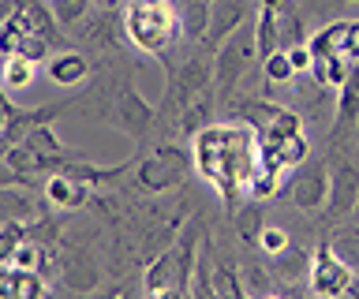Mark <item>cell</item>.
<instances>
[{
	"label": "cell",
	"mask_w": 359,
	"mask_h": 299,
	"mask_svg": "<svg viewBox=\"0 0 359 299\" xmlns=\"http://www.w3.org/2000/svg\"><path fill=\"white\" fill-rule=\"evenodd\" d=\"M64 172H67V176H75V180H83V183H90V187H97V183L120 180V176H123V165H116V169H97V165L67 161V165H64Z\"/></svg>",
	"instance_id": "26"
},
{
	"label": "cell",
	"mask_w": 359,
	"mask_h": 299,
	"mask_svg": "<svg viewBox=\"0 0 359 299\" xmlns=\"http://www.w3.org/2000/svg\"><path fill=\"white\" fill-rule=\"evenodd\" d=\"M11 116H15V109H11V102H8V94L0 90V131H4V127L11 124Z\"/></svg>",
	"instance_id": "39"
},
{
	"label": "cell",
	"mask_w": 359,
	"mask_h": 299,
	"mask_svg": "<svg viewBox=\"0 0 359 299\" xmlns=\"http://www.w3.org/2000/svg\"><path fill=\"white\" fill-rule=\"evenodd\" d=\"M128 4H150V0H128Z\"/></svg>",
	"instance_id": "42"
},
{
	"label": "cell",
	"mask_w": 359,
	"mask_h": 299,
	"mask_svg": "<svg viewBox=\"0 0 359 299\" xmlns=\"http://www.w3.org/2000/svg\"><path fill=\"white\" fill-rule=\"evenodd\" d=\"M213 113H217V102H213V94L210 90H202L195 102H191L184 113H180V135H187V139H195L202 127H210L213 124Z\"/></svg>",
	"instance_id": "14"
},
{
	"label": "cell",
	"mask_w": 359,
	"mask_h": 299,
	"mask_svg": "<svg viewBox=\"0 0 359 299\" xmlns=\"http://www.w3.org/2000/svg\"><path fill=\"white\" fill-rule=\"evenodd\" d=\"M341 38H344V19H341V23H330V27L314 30V34L307 38L314 60H318V57H341Z\"/></svg>",
	"instance_id": "23"
},
{
	"label": "cell",
	"mask_w": 359,
	"mask_h": 299,
	"mask_svg": "<svg viewBox=\"0 0 359 299\" xmlns=\"http://www.w3.org/2000/svg\"><path fill=\"white\" fill-rule=\"evenodd\" d=\"M262 228H266L262 209H255V206L240 209V239L243 243H258V232H262Z\"/></svg>",
	"instance_id": "36"
},
{
	"label": "cell",
	"mask_w": 359,
	"mask_h": 299,
	"mask_svg": "<svg viewBox=\"0 0 359 299\" xmlns=\"http://www.w3.org/2000/svg\"><path fill=\"white\" fill-rule=\"evenodd\" d=\"M53 4V15L60 19V27H79L90 19V4L94 0H49Z\"/></svg>",
	"instance_id": "28"
},
{
	"label": "cell",
	"mask_w": 359,
	"mask_h": 299,
	"mask_svg": "<svg viewBox=\"0 0 359 299\" xmlns=\"http://www.w3.org/2000/svg\"><path fill=\"white\" fill-rule=\"evenodd\" d=\"M221 0H187L184 8V34L187 38H206L210 34V23H213V8Z\"/></svg>",
	"instance_id": "19"
},
{
	"label": "cell",
	"mask_w": 359,
	"mask_h": 299,
	"mask_svg": "<svg viewBox=\"0 0 359 299\" xmlns=\"http://www.w3.org/2000/svg\"><path fill=\"white\" fill-rule=\"evenodd\" d=\"M45 198L60 209H83L86 198H90V183L75 180V176H67V172H53L49 180H45Z\"/></svg>",
	"instance_id": "11"
},
{
	"label": "cell",
	"mask_w": 359,
	"mask_h": 299,
	"mask_svg": "<svg viewBox=\"0 0 359 299\" xmlns=\"http://www.w3.org/2000/svg\"><path fill=\"white\" fill-rule=\"evenodd\" d=\"M49 64V79L56 86H79L90 75V60L83 57V53H56Z\"/></svg>",
	"instance_id": "13"
},
{
	"label": "cell",
	"mask_w": 359,
	"mask_h": 299,
	"mask_svg": "<svg viewBox=\"0 0 359 299\" xmlns=\"http://www.w3.org/2000/svg\"><path fill=\"white\" fill-rule=\"evenodd\" d=\"M355 281V270L348 265L341 254L333 251V243L325 239L311 251V265H307V284L314 295H348Z\"/></svg>",
	"instance_id": "4"
},
{
	"label": "cell",
	"mask_w": 359,
	"mask_h": 299,
	"mask_svg": "<svg viewBox=\"0 0 359 299\" xmlns=\"http://www.w3.org/2000/svg\"><path fill=\"white\" fill-rule=\"evenodd\" d=\"M34 68H38V64L30 57H22V53L4 57L0 60V86H4V90H27L34 83Z\"/></svg>",
	"instance_id": "16"
},
{
	"label": "cell",
	"mask_w": 359,
	"mask_h": 299,
	"mask_svg": "<svg viewBox=\"0 0 359 299\" xmlns=\"http://www.w3.org/2000/svg\"><path fill=\"white\" fill-rule=\"evenodd\" d=\"M146 295H180V284H176V251L172 247L161 251L150 262V270H146Z\"/></svg>",
	"instance_id": "12"
},
{
	"label": "cell",
	"mask_w": 359,
	"mask_h": 299,
	"mask_svg": "<svg viewBox=\"0 0 359 299\" xmlns=\"http://www.w3.org/2000/svg\"><path fill=\"white\" fill-rule=\"evenodd\" d=\"M49 295V281L41 270H11V299H41Z\"/></svg>",
	"instance_id": "21"
},
{
	"label": "cell",
	"mask_w": 359,
	"mask_h": 299,
	"mask_svg": "<svg viewBox=\"0 0 359 299\" xmlns=\"http://www.w3.org/2000/svg\"><path fill=\"white\" fill-rule=\"evenodd\" d=\"M123 30L142 53H161L168 49V41L176 38V12L165 0H150V4H128L123 12Z\"/></svg>",
	"instance_id": "2"
},
{
	"label": "cell",
	"mask_w": 359,
	"mask_h": 299,
	"mask_svg": "<svg viewBox=\"0 0 359 299\" xmlns=\"http://www.w3.org/2000/svg\"><path fill=\"white\" fill-rule=\"evenodd\" d=\"M348 71H352V60H344V57H318L311 64L314 83L325 86V90H337V86L348 79Z\"/></svg>",
	"instance_id": "20"
},
{
	"label": "cell",
	"mask_w": 359,
	"mask_h": 299,
	"mask_svg": "<svg viewBox=\"0 0 359 299\" xmlns=\"http://www.w3.org/2000/svg\"><path fill=\"white\" fill-rule=\"evenodd\" d=\"M116 124L120 131H128L131 139H146L154 127V109L150 102L135 90V83H123L120 86V97H116Z\"/></svg>",
	"instance_id": "7"
},
{
	"label": "cell",
	"mask_w": 359,
	"mask_h": 299,
	"mask_svg": "<svg viewBox=\"0 0 359 299\" xmlns=\"http://www.w3.org/2000/svg\"><path fill=\"white\" fill-rule=\"evenodd\" d=\"M341 57L359 64V19H344V38H341Z\"/></svg>",
	"instance_id": "37"
},
{
	"label": "cell",
	"mask_w": 359,
	"mask_h": 299,
	"mask_svg": "<svg viewBox=\"0 0 359 299\" xmlns=\"http://www.w3.org/2000/svg\"><path fill=\"white\" fill-rule=\"evenodd\" d=\"M97 4H101V8H116L120 0H97Z\"/></svg>",
	"instance_id": "41"
},
{
	"label": "cell",
	"mask_w": 359,
	"mask_h": 299,
	"mask_svg": "<svg viewBox=\"0 0 359 299\" xmlns=\"http://www.w3.org/2000/svg\"><path fill=\"white\" fill-rule=\"evenodd\" d=\"M355 206H359V169L352 161H341L330 172V217L341 221L355 214Z\"/></svg>",
	"instance_id": "9"
},
{
	"label": "cell",
	"mask_w": 359,
	"mask_h": 299,
	"mask_svg": "<svg viewBox=\"0 0 359 299\" xmlns=\"http://www.w3.org/2000/svg\"><path fill=\"white\" fill-rule=\"evenodd\" d=\"M240 23H243V4H232V0H221V4L213 8V23H210V34L202 38V41H206L210 49H217L221 41L229 38V34H232V30L240 27Z\"/></svg>",
	"instance_id": "15"
},
{
	"label": "cell",
	"mask_w": 359,
	"mask_h": 299,
	"mask_svg": "<svg viewBox=\"0 0 359 299\" xmlns=\"http://www.w3.org/2000/svg\"><path fill=\"white\" fill-rule=\"evenodd\" d=\"M262 68H266V83H292V79H296L292 60H288V49L269 53V57L262 60Z\"/></svg>",
	"instance_id": "31"
},
{
	"label": "cell",
	"mask_w": 359,
	"mask_h": 299,
	"mask_svg": "<svg viewBox=\"0 0 359 299\" xmlns=\"http://www.w3.org/2000/svg\"><path fill=\"white\" fill-rule=\"evenodd\" d=\"M258 247H262V254H269V258H277V254H285L292 247L288 232L277 228V225H266L262 232H258Z\"/></svg>",
	"instance_id": "34"
},
{
	"label": "cell",
	"mask_w": 359,
	"mask_h": 299,
	"mask_svg": "<svg viewBox=\"0 0 359 299\" xmlns=\"http://www.w3.org/2000/svg\"><path fill=\"white\" fill-rule=\"evenodd\" d=\"M355 214H359V206H355Z\"/></svg>",
	"instance_id": "44"
},
{
	"label": "cell",
	"mask_w": 359,
	"mask_h": 299,
	"mask_svg": "<svg viewBox=\"0 0 359 299\" xmlns=\"http://www.w3.org/2000/svg\"><path fill=\"white\" fill-rule=\"evenodd\" d=\"M41 254H45V243L27 236V239L19 243L15 258H11V270H41Z\"/></svg>",
	"instance_id": "33"
},
{
	"label": "cell",
	"mask_w": 359,
	"mask_h": 299,
	"mask_svg": "<svg viewBox=\"0 0 359 299\" xmlns=\"http://www.w3.org/2000/svg\"><path fill=\"white\" fill-rule=\"evenodd\" d=\"M191 161H195V158H187L176 142H161L154 158L139 165V187H142V191H150V195L172 191V187H180L187 180Z\"/></svg>",
	"instance_id": "5"
},
{
	"label": "cell",
	"mask_w": 359,
	"mask_h": 299,
	"mask_svg": "<svg viewBox=\"0 0 359 299\" xmlns=\"http://www.w3.org/2000/svg\"><path fill=\"white\" fill-rule=\"evenodd\" d=\"M210 288H213V295H217V299H240V295L247 292L243 281H240V273H236L229 262L213 265V273H210Z\"/></svg>",
	"instance_id": "24"
},
{
	"label": "cell",
	"mask_w": 359,
	"mask_h": 299,
	"mask_svg": "<svg viewBox=\"0 0 359 299\" xmlns=\"http://www.w3.org/2000/svg\"><path fill=\"white\" fill-rule=\"evenodd\" d=\"M355 135H359V127H355Z\"/></svg>",
	"instance_id": "45"
},
{
	"label": "cell",
	"mask_w": 359,
	"mask_h": 299,
	"mask_svg": "<svg viewBox=\"0 0 359 299\" xmlns=\"http://www.w3.org/2000/svg\"><path fill=\"white\" fill-rule=\"evenodd\" d=\"M255 41H258V57H269V53L280 49V19L277 12L269 8H258V19H255Z\"/></svg>",
	"instance_id": "18"
},
{
	"label": "cell",
	"mask_w": 359,
	"mask_h": 299,
	"mask_svg": "<svg viewBox=\"0 0 359 299\" xmlns=\"http://www.w3.org/2000/svg\"><path fill=\"white\" fill-rule=\"evenodd\" d=\"M277 19H280V46H285V49L303 46V41H307V23H303V15H296V12L280 15L277 12Z\"/></svg>",
	"instance_id": "30"
},
{
	"label": "cell",
	"mask_w": 359,
	"mask_h": 299,
	"mask_svg": "<svg viewBox=\"0 0 359 299\" xmlns=\"http://www.w3.org/2000/svg\"><path fill=\"white\" fill-rule=\"evenodd\" d=\"M280 180H285L280 172H273V169H262V165H258L255 176H251V183H247V191H251L255 202H266V198H273V195L280 191Z\"/></svg>",
	"instance_id": "29"
},
{
	"label": "cell",
	"mask_w": 359,
	"mask_h": 299,
	"mask_svg": "<svg viewBox=\"0 0 359 299\" xmlns=\"http://www.w3.org/2000/svg\"><path fill=\"white\" fill-rule=\"evenodd\" d=\"M359 127V64H352L348 79L337 86V139H344L348 131Z\"/></svg>",
	"instance_id": "10"
},
{
	"label": "cell",
	"mask_w": 359,
	"mask_h": 299,
	"mask_svg": "<svg viewBox=\"0 0 359 299\" xmlns=\"http://www.w3.org/2000/svg\"><path fill=\"white\" fill-rule=\"evenodd\" d=\"M38 202L27 191H15L11 183H0V221H27L34 217Z\"/></svg>",
	"instance_id": "17"
},
{
	"label": "cell",
	"mask_w": 359,
	"mask_h": 299,
	"mask_svg": "<svg viewBox=\"0 0 359 299\" xmlns=\"http://www.w3.org/2000/svg\"><path fill=\"white\" fill-rule=\"evenodd\" d=\"M292 202L303 214H318L330 202V169L322 161H307L292 180Z\"/></svg>",
	"instance_id": "6"
},
{
	"label": "cell",
	"mask_w": 359,
	"mask_h": 299,
	"mask_svg": "<svg viewBox=\"0 0 359 299\" xmlns=\"http://www.w3.org/2000/svg\"><path fill=\"white\" fill-rule=\"evenodd\" d=\"M202 90H210V68L202 60H184V64H180V75L168 83L165 105L172 109V113H184V109L195 102Z\"/></svg>",
	"instance_id": "8"
},
{
	"label": "cell",
	"mask_w": 359,
	"mask_h": 299,
	"mask_svg": "<svg viewBox=\"0 0 359 299\" xmlns=\"http://www.w3.org/2000/svg\"><path fill=\"white\" fill-rule=\"evenodd\" d=\"M0 60H4V57H0Z\"/></svg>",
	"instance_id": "46"
},
{
	"label": "cell",
	"mask_w": 359,
	"mask_h": 299,
	"mask_svg": "<svg viewBox=\"0 0 359 299\" xmlns=\"http://www.w3.org/2000/svg\"><path fill=\"white\" fill-rule=\"evenodd\" d=\"M337 4H355V0H337Z\"/></svg>",
	"instance_id": "43"
},
{
	"label": "cell",
	"mask_w": 359,
	"mask_h": 299,
	"mask_svg": "<svg viewBox=\"0 0 359 299\" xmlns=\"http://www.w3.org/2000/svg\"><path fill=\"white\" fill-rule=\"evenodd\" d=\"M251 60H262L258 57V41H255V27L251 30H240L236 27L229 38L213 49V86L221 94H232L236 83L247 75Z\"/></svg>",
	"instance_id": "3"
},
{
	"label": "cell",
	"mask_w": 359,
	"mask_h": 299,
	"mask_svg": "<svg viewBox=\"0 0 359 299\" xmlns=\"http://www.w3.org/2000/svg\"><path fill=\"white\" fill-rule=\"evenodd\" d=\"M67 288H75V292H90V288H97V270L86 262H72V270L64 273Z\"/></svg>",
	"instance_id": "35"
},
{
	"label": "cell",
	"mask_w": 359,
	"mask_h": 299,
	"mask_svg": "<svg viewBox=\"0 0 359 299\" xmlns=\"http://www.w3.org/2000/svg\"><path fill=\"white\" fill-rule=\"evenodd\" d=\"M22 239H27V225L22 221H0V265L4 270H11V258H15Z\"/></svg>",
	"instance_id": "25"
},
{
	"label": "cell",
	"mask_w": 359,
	"mask_h": 299,
	"mask_svg": "<svg viewBox=\"0 0 359 299\" xmlns=\"http://www.w3.org/2000/svg\"><path fill=\"white\" fill-rule=\"evenodd\" d=\"M273 265H277V273L280 277H299V273H307V265H311V254L307 251H296V247H288L285 254H277L273 258Z\"/></svg>",
	"instance_id": "32"
},
{
	"label": "cell",
	"mask_w": 359,
	"mask_h": 299,
	"mask_svg": "<svg viewBox=\"0 0 359 299\" xmlns=\"http://www.w3.org/2000/svg\"><path fill=\"white\" fill-rule=\"evenodd\" d=\"M330 243H333V251L359 273V225H341V228L333 232Z\"/></svg>",
	"instance_id": "27"
},
{
	"label": "cell",
	"mask_w": 359,
	"mask_h": 299,
	"mask_svg": "<svg viewBox=\"0 0 359 299\" xmlns=\"http://www.w3.org/2000/svg\"><path fill=\"white\" fill-rule=\"evenodd\" d=\"M288 60H292V71H296V75H311L314 53H311L307 41H303V46H292V49H288Z\"/></svg>",
	"instance_id": "38"
},
{
	"label": "cell",
	"mask_w": 359,
	"mask_h": 299,
	"mask_svg": "<svg viewBox=\"0 0 359 299\" xmlns=\"http://www.w3.org/2000/svg\"><path fill=\"white\" fill-rule=\"evenodd\" d=\"M258 8H269V12H285L288 0H258Z\"/></svg>",
	"instance_id": "40"
},
{
	"label": "cell",
	"mask_w": 359,
	"mask_h": 299,
	"mask_svg": "<svg viewBox=\"0 0 359 299\" xmlns=\"http://www.w3.org/2000/svg\"><path fill=\"white\" fill-rule=\"evenodd\" d=\"M22 142H27L30 150H38L41 158H53V161H64V158H67V153H64L67 146H64L60 139H56V131H53L49 124H38V127H30L27 135H22Z\"/></svg>",
	"instance_id": "22"
},
{
	"label": "cell",
	"mask_w": 359,
	"mask_h": 299,
	"mask_svg": "<svg viewBox=\"0 0 359 299\" xmlns=\"http://www.w3.org/2000/svg\"><path fill=\"white\" fill-rule=\"evenodd\" d=\"M191 158L195 169L217 187L224 202H236L240 187L251 183L258 169V135L255 127H236V124H210L191 139Z\"/></svg>",
	"instance_id": "1"
}]
</instances>
